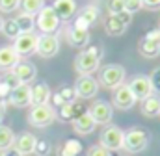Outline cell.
Segmentation results:
<instances>
[{
  "mask_svg": "<svg viewBox=\"0 0 160 156\" xmlns=\"http://www.w3.org/2000/svg\"><path fill=\"white\" fill-rule=\"evenodd\" d=\"M101 58H102V48L101 46H88L75 58V69L80 76H88L93 75L99 65H101Z\"/></svg>",
  "mask_w": 160,
  "mask_h": 156,
  "instance_id": "6da1fadb",
  "label": "cell"
},
{
  "mask_svg": "<svg viewBox=\"0 0 160 156\" xmlns=\"http://www.w3.org/2000/svg\"><path fill=\"white\" fill-rule=\"evenodd\" d=\"M125 76H127V71L123 65L108 63L99 71V85H102L106 89H116V87L123 85Z\"/></svg>",
  "mask_w": 160,
  "mask_h": 156,
  "instance_id": "7a4b0ae2",
  "label": "cell"
},
{
  "mask_svg": "<svg viewBox=\"0 0 160 156\" xmlns=\"http://www.w3.org/2000/svg\"><path fill=\"white\" fill-rule=\"evenodd\" d=\"M149 132L143 130V128H130L128 132H125V138H123V149L130 154H136V153H143L145 147L149 145Z\"/></svg>",
  "mask_w": 160,
  "mask_h": 156,
  "instance_id": "3957f363",
  "label": "cell"
},
{
  "mask_svg": "<svg viewBox=\"0 0 160 156\" xmlns=\"http://www.w3.org/2000/svg\"><path fill=\"white\" fill-rule=\"evenodd\" d=\"M56 121V108L50 104H41V106H32L28 114V123L36 128H45L50 126Z\"/></svg>",
  "mask_w": 160,
  "mask_h": 156,
  "instance_id": "277c9868",
  "label": "cell"
},
{
  "mask_svg": "<svg viewBox=\"0 0 160 156\" xmlns=\"http://www.w3.org/2000/svg\"><path fill=\"white\" fill-rule=\"evenodd\" d=\"M36 28L39 30L41 34H54L60 28V19L54 13L52 6H45L36 15Z\"/></svg>",
  "mask_w": 160,
  "mask_h": 156,
  "instance_id": "5b68a950",
  "label": "cell"
},
{
  "mask_svg": "<svg viewBox=\"0 0 160 156\" xmlns=\"http://www.w3.org/2000/svg\"><path fill=\"white\" fill-rule=\"evenodd\" d=\"M130 22H132V15L127 13V11H121L118 15L108 13V17L104 19V32L108 36H112V37L121 36V34H125V30L128 28Z\"/></svg>",
  "mask_w": 160,
  "mask_h": 156,
  "instance_id": "8992f818",
  "label": "cell"
},
{
  "mask_svg": "<svg viewBox=\"0 0 160 156\" xmlns=\"http://www.w3.org/2000/svg\"><path fill=\"white\" fill-rule=\"evenodd\" d=\"M123 138H125V132L119 126L108 124L102 130V134H101V145L104 149H108L110 153L112 151H119V149H123Z\"/></svg>",
  "mask_w": 160,
  "mask_h": 156,
  "instance_id": "52a82bcc",
  "label": "cell"
},
{
  "mask_svg": "<svg viewBox=\"0 0 160 156\" xmlns=\"http://www.w3.org/2000/svg\"><path fill=\"white\" fill-rule=\"evenodd\" d=\"M99 80L97 78H93L91 75H88V76H78V80L75 82V95L78 97V99H84V100H88V99H93V97H97V93H99Z\"/></svg>",
  "mask_w": 160,
  "mask_h": 156,
  "instance_id": "ba28073f",
  "label": "cell"
},
{
  "mask_svg": "<svg viewBox=\"0 0 160 156\" xmlns=\"http://www.w3.org/2000/svg\"><path fill=\"white\" fill-rule=\"evenodd\" d=\"M127 85L130 87V91H132V95L136 97V100H143V99L155 95L153 82H151V78L145 76V75H138V76H134Z\"/></svg>",
  "mask_w": 160,
  "mask_h": 156,
  "instance_id": "9c48e42d",
  "label": "cell"
},
{
  "mask_svg": "<svg viewBox=\"0 0 160 156\" xmlns=\"http://www.w3.org/2000/svg\"><path fill=\"white\" fill-rule=\"evenodd\" d=\"M138 50L143 58H157L160 54V32L158 30H151L147 36L140 39L138 43Z\"/></svg>",
  "mask_w": 160,
  "mask_h": 156,
  "instance_id": "30bf717a",
  "label": "cell"
},
{
  "mask_svg": "<svg viewBox=\"0 0 160 156\" xmlns=\"http://www.w3.org/2000/svg\"><path fill=\"white\" fill-rule=\"evenodd\" d=\"M88 112H89V115L93 117L95 124H110L112 117H114V108L106 100H95L89 106Z\"/></svg>",
  "mask_w": 160,
  "mask_h": 156,
  "instance_id": "8fae6325",
  "label": "cell"
},
{
  "mask_svg": "<svg viewBox=\"0 0 160 156\" xmlns=\"http://www.w3.org/2000/svg\"><path fill=\"white\" fill-rule=\"evenodd\" d=\"M60 50V41L54 34H41L38 37V48L36 52L41 58H54Z\"/></svg>",
  "mask_w": 160,
  "mask_h": 156,
  "instance_id": "7c38bea8",
  "label": "cell"
},
{
  "mask_svg": "<svg viewBox=\"0 0 160 156\" xmlns=\"http://www.w3.org/2000/svg\"><path fill=\"white\" fill-rule=\"evenodd\" d=\"M38 34H34V32H28V34H21L19 37L13 41V48H15V52L22 58V56H30V54H34L36 52V48H38Z\"/></svg>",
  "mask_w": 160,
  "mask_h": 156,
  "instance_id": "4fadbf2b",
  "label": "cell"
},
{
  "mask_svg": "<svg viewBox=\"0 0 160 156\" xmlns=\"http://www.w3.org/2000/svg\"><path fill=\"white\" fill-rule=\"evenodd\" d=\"M112 102H114V106H116L118 110H123V112H127V110H130V108L136 104V97L132 95L130 87L123 84V85H119V87H116V89H114V97H112Z\"/></svg>",
  "mask_w": 160,
  "mask_h": 156,
  "instance_id": "5bb4252c",
  "label": "cell"
},
{
  "mask_svg": "<svg viewBox=\"0 0 160 156\" xmlns=\"http://www.w3.org/2000/svg\"><path fill=\"white\" fill-rule=\"evenodd\" d=\"M99 15H101L99 7H97L95 4H88V6H84V7L78 11V15H77V19H75V24H73V26L82 28V30H88L91 24H95V22H97Z\"/></svg>",
  "mask_w": 160,
  "mask_h": 156,
  "instance_id": "9a60e30c",
  "label": "cell"
},
{
  "mask_svg": "<svg viewBox=\"0 0 160 156\" xmlns=\"http://www.w3.org/2000/svg\"><path fill=\"white\" fill-rule=\"evenodd\" d=\"M8 100L15 108H26V106H30L32 104V85H26V84L17 85L15 89H11Z\"/></svg>",
  "mask_w": 160,
  "mask_h": 156,
  "instance_id": "2e32d148",
  "label": "cell"
},
{
  "mask_svg": "<svg viewBox=\"0 0 160 156\" xmlns=\"http://www.w3.org/2000/svg\"><path fill=\"white\" fill-rule=\"evenodd\" d=\"M11 73L19 78L21 84H26V85H30V84L36 80V76H38V69H36V65L30 63V61H19V63L11 69Z\"/></svg>",
  "mask_w": 160,
  "mask_h": 156,
  "instance_id": "e0dca14e",
  "label": "cell"
},
{
  "mask_svg": "<svg viewBox=\"0 0 160 156\" xmlns=\"http://www.w3.org/2000/svg\"><path fill=\"white\" fill-rule=\"evenodd\" d=\"M52 9H54V13L58 15L60 22H62V21L67 22V21H71V19L77 15V2H75V0H54Z\"/></svg>",
  "mask_w": 160,
  "mask_h": 156,
  "instance_id": "ac0fdd59",
  "label": "cell"
},
{
  "mask_svg": "<svg viewBox=\"0 0 160 156\" xmlns=\"http://www.w3.org/2000/svg\"><path fill=\"white\" fill-rule=\"evenodd\" d=\"M36 143H38V138L34 134H30V132H24V134H21V136L15 138L13 147L22 156H28V154H34L36 153Z\"/></svg>",
  "mask_w": 160,
  "mask_h": 156,
  "instance_id": "d6986e66",
  "label": "cell"
},
{
  "mask_svg": "<svg viewBox=\"0 0 160 156\" xmlns=\"http://www.w3.org/2000/svg\"><path fill=\"white\" fill-rule=\"evenodd\" d=\"M86 110L77 104V102H65L63 106H60L58 108V112H56V119H60L62 123H73L80 114H84Z\"/></svg>",
  "mask_w": 160,
  "mask_h": 156,
  "instance_id": "ffe728a7",
  "label": "cell"
},
{
  "mask_svg": "<svg viewBox=\"0 0 160 156\" xmlns=\"http://www.w3.org/2000/svg\"><path fill=\"white\" fill-rule=\"evenodd\" d=\"M21 61V56L15 52L13 46H0V71L8 73Z\"/></svg>",
  "mask_w": 160,
  "mask_h": 156,
  "instance_id": "44dd1931",
  "label": "cell"
},
{
  "mask_svg": "<svg viewBox=\"0 0 160 156\" xmlns=\"http://www.w3.org/2000/svg\"><path fill=\"white\" fill-rule=\"evenodd\" d=\"M65 36H67L69 45L71 46H77V48H84L89 43V32L88 30H82V28H77V26H69L67 32H65Z\"/></svg>",
  "mask_w": 160,
  "mask_h": 156,
  "instance_id": "7402d4cb",
  "label": "cell"
},
{
  "mask_svg": "<svg viewBox=\"0 0 160 156\" xmlns=\"http://www.w3.org/2000/svg\"><path fill=\"white\" fill-rule=\"evenodd\" d=\"M95 121H93V117L89 115V112L86 110L84 114H80L75 121H73V128H75V132L80 134V136H88V134H91L93 130H95Z\"/></svg>",
  "mask_w": 160,
  "mask_h": 156,
  "instance_id": "603a6c76",
  "label": "cell"
},
{
  "mask_svg": "<svg viewBox=\"0 0 160 156\" xmlns=\"http://www.w3.org/2000/svg\"><path fill=\"white\" fill-rule=\"evenodd\" d=\"M50 87L45 82H38L36 85H32V106H41V104H48L50 102Z\"/></svg>",
  "mask_w": 160,
  "mask_h": 156,
  "instance_id": "cb8c5ba5",
  "label": "cell"
},
{
  "mask_svg": "<svg viewBox=\"0 0 160 156\" xmlns=\"http://www.w3.org/2000/svg\"><path fill=\"white\" fill-rule=\"evenodd\" d=\"M140 110H142V115H145V117L160 115V97L158 95H151V97L143 99Z\"/></svg>",
  "mask_w": 160,
  "mask_h": 156,
  "instance_id": "d4e9b609",
  "label": "cell"
},
{
  "mask_svg": "<svg viewBox=\"0 0 160 156\" xmlns=\"http://www.w3.org/2000/svg\"><path fill=\"white\" fill-rule=\"evenodd\" d=\"M84 151L78 139H65L63 145L58 149V156H80Z\"/></svg>",
  "mask_w": 160,
  "mask_h": 156,
  "instance_id": "484cf974",
  "label": "cell"
},
{
  "mask_svg": "<svg viewBox=\"0 0 160 156\" xmlns=\"http://www.w3.org/2000/svg\"><path fill=\"white\" fill-rule=\"evenodd\" d=\"M15 21H17V24H19V28H21V34H28V32H34V28H36V17L34 15H28V13H19L17 17H15Z\"/></svg>",
  "mask_w": 160,
  "mask_h": 156,
  "instance_id": "4316f807",
  "label": "cell"
},
{
  "mask_svg": "<svg viewBox=\"0 0 160 156\" xmlns=\"http://www.w3.org/2000/svg\"><path fill=\"white\" fill-rule=\"evenodd\" d=\"M15 138H17V136L13 134V130H11L9 126L0 124V153H4V151H8L9 147H13Z\"/></svg>",
  "mask_w": 160,
  "mask_h": 156,
  "instance_id": "83f0119b",
  "label": "cell"
},
{
  "mask_svg": "<svg viewBox=\"0 0 160 156\" xmlns=\"http://www.w3.org/2000/svg\"><path fill=\"white\" fill-rule=\"evenodd\" d=\"M43 7H45V0H21V9H22V13L38 15Z\"/></svg>",
  "mask_w": 160,
  "mask_h": 156,
  "instance_id": "f1b7e54d",
  "label": "cell"
},
{
  "mask_svg": "<svg viewBox=\"0 0 160 156\" xmlns=\"http://www.w3.org/2000/svg\"><path fill=\"white\" fill-rule=\"evenodd\" d=\"M2 34H4L8 39H13V41H15V39L21 36V28H19L17 21H15V19H8V21H4Z\"/></svg>",
  "mask_w": 160,
  "mask_h": 156,
  "instance_id": "f546056e",
  "label": "cell"
},
{
  "mask_svg": "<svg viewBox=\"0 0 160 156\" xmlns=\"http://www.w3.org/2000/svg\"><path fill=\"white\" fill-rule=\"evenodd\" d=\"M106 9L110 15H118L125 11V0H106Z\"/></svg>",
  "mask_w": 160,
  "mask_h": 156,
  "instance_id": "4dcf8cb0",
  "label": "cell"
},
{
  "mask_svg": "<svg viewBox=\"0 0 160 156\" xmlns=\"http://www.w3.org/2000/svg\"><path fill=\"white\" fill-rule=\"evenodd\" d=\"M21 7V0H0V11L2 13H13Z\"/></svg>",
  "mask_w": 160,
  "mask_h": 156,
  "instance_id": "1f68e13d",
  "label": "cell"
},
{
  "mask_svg": "<svg viewBox=\"0 0 160 156\" xmlns=\"http://www.w3.org/2000/svg\"><path fill=\"white\" fill-rule=\"evenodd\" d=\"M142 7H143L142 0H125V11L130 13V15H134V13L140 11Z\"/></svg>",
  "mask_w": 160,
  "mask_h": 156,
  "instance_id": "d6a6232c",
  "label": "cell"
},
{
  "mask_svg": "<svg viewBox=\"0 0 160 156\" xmlns=\"http://www.w3.org/2000/svg\"><path fill=\"white\" fill-rule=\"evenodd\" d=\"M48 153H50V143H48L47 139H38V143H36V153H34V154L47 156Z\"/></svg>",
  "mask_w": 160,
  "mask_h": 156,
  "instance_id": "836d02e7",
  "label": "cell"
},
{
  "mask_svg": "<svg viewBox=\"0 0 160 156\" xmlns=\"http://www.w3.org/2000/svg\"><path fill=\"white\" fill-rule=\"evenodd\" d=\"M2 82H4V84H6V85L9 87V89H15L17 85H21V82H19V78L15 76V75H13L11 71H8V73H6V75L2 76Z\"/></svg>",
  "mask_w": 160,
  "mask_h": 156,
  "instance_id": "e575fe53",
  "label": "cell"
},
{
  "mask_svg": "<svg viewBox=\"0 0 160 156\" xmlns=\"http://www.w3.org/2000/svg\"><path fill=\"white\" fill-rule=\"evenodd\" d=\"M58 93H60V97H62L65 102H75V99H77V95H75V89H73V87H62Z\"/></svg>",
  "mask_w": 160,
  "mask_h": 156,
  "instance_id": "d590c367",
  "label": "cell"
},
{
  "mask_svg": "<svg viewBox=\"0 0 160 156\" xmlns=\"http://www.w3.org/2000/svg\"><path fill=\"white\" fill-rule=\"evenodd\" d=\"M88 156H112V153L108 149H104L102 145H93L89 151H88Z\"/></svg>",
  "mask_w": 160,
  "mask_h": 156,
  "instance_id": "8d00e7d4",
  "label": "cell"
},
{
  "mask_svg": "<svg viewBox=\"0 0 160 156\" xmlns=\"http://www.w3.org/2000/svg\"><path fill=\"white\" fill-rule=\"evenodd\" d=\"M151 82H153V87H155V91H160V67H157L155 71H153V75H151Z\"/></svg>",
  "mask_w": 160,
  "mask_h": 156,
  "instance_id": "74e56055",
  "label": "cell"
},
{
  "mask_svg": "<svg viewBox=\"0 0 160 156\" xmlns=\"http://www.w3.org/2000/svg\"><path fill=\"white\" fill-rule=\"evenodd\" d=\"M142 4L147 9H160V0H142Z\"/></svg>",
  "mask_w": 160,
  "mask_h": 156,
  "instance_id": "f35d334b",
  "label": "cell"
},
{
  "mask_svg": "<svg viewBox=\"0 0 160 156\" xmlns=\"http://www.w3.org/2000/svg\"><path fill=\"white\" fill-rule=\"evenodd\" d=\"M2 154H4V156H22L17 149H15V147H9V149H8V151H4Z\"/></svg>",
  "mask_w": 160,
  "mask_h": 156,
  "instance_id": "ab89813d",
  "label": "cell"
},
{
  "mask_svg": "<svg viewBox=\"0 0 160 156\" xmlns=\"http://www.w3.org/2000/svg\"><path fill=\"white\" fill-rule=\"evenodd\" d=\"M4 112H6V104L0 100V124H2V119H4Z\"/></svg>",
  "mask_w": 160,
  "mask_h": 156,
  "instance_id": "60d3db41",
  "label": "cell"
},
{
  "mask_svg": "<svg viewBox=\"0 0 160 156\" xmlns=\"http://www.w3.org/2000/svg\"><path fill=\"white\" fill-rule=\"evenodd\" d=\"M2 26H4V17L0 15V32H2Z\"/></svg>",
  "mask_w": 160,
  "mask_h": 156,
  "instance_id": "b9f144b4",
  "label": "cell"
},
{
  "mask_svg": "<svg viewBox=\"0 0 160 156\" xmlns=\"http://www.w3.org/2000/svg\"><path fill=\"white\" fill-rule=\"evenodd\" d=\"M0 156H4V154H2V153H0Z\"/></svg>",
  "mask_w": 160,
  "mask_h": 156,
  "instance_id": "7bdbcfd3",
  "label": "cell"
},
{
  "mask_svg": "<svg viewBox=\"0 0 160 156\" xmlns=\"http://www.w3.org/2000/svg\"><path fill=\"white\" fill-rule=\"evenodd\" d=\"M158 32H160V28H158Z\"/></svg>",
  "mask_w": 160,
  "mask_h": 156,
  "instance_id": "ee69618b",
  "label": "cell"
}]
</instances>
